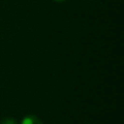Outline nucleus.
<instances>
[{
    "mask_svg": "<svg viewBox=\"0 0 124 124\" xmlns=\"http://www.w3.org/2000/svg\"><path fill=\"white\" fill-rule=\"evenodd\" d=\"M21 124H44L42 122V120L37 117L36 115H33V114H29V115H26L22 121H21Z\"/></svg>",
    "mask_w": 124,
    "mask_h": 124,
    "instance_id": "obj_1",
    "label": "nucleus"
},
{
    "mask_svg": "<svg viewBox=\"0 0 124 124\" xmlns=\"http://www.w3.org/2000/svg\"><path fill=\"white\" fill-rule=\"evenodd\" d=\"M0 124H16V120L13 117H5L1 120Z\"/></svg>",
    "mask_w": 124,
    "mask_h": 124,
    "instance_id": "obj_2",
    "label": "nucleus"
},
{
    "mask_svg": "<svg viewBox=\"0 0 124 124\" xmlns=\"http://www.w3.org/2000/svg\"><path fill=\"white\" fill-rule=\"evenodd\" d=\"M53 1H55V2H63L65 0H53Z\"/></svg>",
    "mask_w": 124,
    "mask_h": 124,
    "instance_id": "obj_3",
    "label": "nucleus"
}]
</instances>
